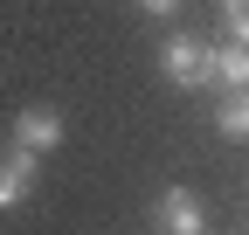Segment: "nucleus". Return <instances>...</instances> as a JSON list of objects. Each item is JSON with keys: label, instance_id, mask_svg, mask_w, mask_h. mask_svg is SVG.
Segmentation results:
<instances>
[{"label": "nucleus", "instance_id": "6e6552de", "mask_svg": "<svg viewBox=\"0 0 249 235\" xmlns=\"http://www.w3.org/2000/svg\"><path fill=\"white\" fill-rule=\"evenodd\" d=\"M139 7H145L152 21H173V14H180V0H139Z\"/></svg>", "mask_w": 249, "mask_h": 235}, {"label": "nucleus", "instance_id": "20e7f679", "mask_svg": "<svg viewBox=\"0 0 249 235\" xmlns=\"http://www.w3.org/2000/svg\"><path fill=\"white\" fill-rule=\"evenodd\" d=\"M14 145H28V152H55V145H62V111H49V104L14 111Z\"/></svg>", "mask_w": 249, "mask_h": 235}, {"label": "nucleus", "instance_id": "f257e3e1", "mask_svg": "<svg viewBox=\"0 0 249 235\" xmlns=\"http://www.w3.org/2000/svg\"><path fill=\"white\" fill-rule=\"evenodd\" d=\"M160 69H166L173 90H208V42L166 35V42H160Z\"/></svg>", "mask_w": 249, "mask_h": 235}, {"label": "nucleus", "instance_id": "423d86ee", "mask_svg": "<svg viewBox=\"0 0 249 235\" xmlns=\"http://www.w3.org/2000/svg\"><path fill=\"white\" fill-rule=\"evenodd\" d=\"M214 132H222V138H249V97L242 90H214Z\"/></svg>", "mask_w": 249, "mask_h": 235}, {"label": "nucleus", "instance_id": "f03ea898", "mask_svg": "<svg viewBox=\"0 0 249 235\" xmlns=\"http://www.w3.org/2000/svg\"><path fill=\"white\" fill-rule=\"evenodd\" d=\"M35 180H42V152H28V145L7 138V152H0V208L35 201Z\"/></svg>", "mask_w": 249, "mask_h": 235}, {"label": "nucleus", "instance_id": "0eeeda50", "mask_svg": "<svg viewBox=\"0 0 249 235\" xmlns=\"http://www.w3.org/2000/svg\"><path fill=\"white\" fill-rule=\"evenodd\" d=\"M222 28H229L235 42L249 35V0H222Z\"/></svg>", "mask_w": 249, "mask_h": 235}, {"label": "nucleus", "instance_id": "7ed1b4c3", "mask_svg": "<svg viewBox=\"0 0 249 235\" xmlns=\"http://www.w3.org/2000/svg\"><path fill=\"white\" fill-rule=\"evenodd\" d=\"M152 221H160L166 235H201L208 228V208L194 187H160V201H152Z\"/></svg>", "mask_w": 249, "mask_h": 235}, {"label": "nucleus", "instance_id": "39448f33", "mask_svg": "<svg viewBox=\"0 0 249 235\" xmlns=\"http://www.w3.org/2000/svg\"><path fill=\"white\" fill-rule=\"evenodd\" d=\"M242 83H249V55H242V42L229 35V42L208 49V90H242Z\"/></svg>", "mask_w": 249, "mask_h": 235}]
</instances>
